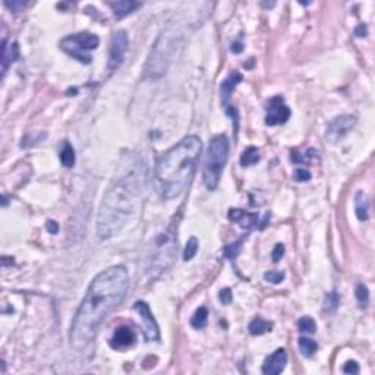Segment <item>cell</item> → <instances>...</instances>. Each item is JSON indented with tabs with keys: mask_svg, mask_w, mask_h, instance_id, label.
I'll list each match as a JSON object with an SVG mask.
<instances>
[{
	"mask_svg": "<svg viewBox=\"0 0 375 375\" xmlns=\"http://www.w3.org/2000/svg\"><path fill=\"white\" fill-rule=\"evenodd\" d=\"M128 289L129 274L123 265H113L92 278L71 324L69 343L75 350L88 347L103 321L121 305Z\"/></svg>",
	"mask_w": 375,
	"mask_h": 375,
	"instance_id": "6da1fadb",
	"label": "cell"
},
{
	"mask_svg": "<svg viewBox=\"0 0 375 375\" xmlns=\"http://www.w3.org/2000/svg\"><path fill=\"white\" fill-rule=\"evenodd\" d=\"M145 165L139 157H128L106 191L97 219V233L106 241L122 230L132 216L145 186Z\"/></svg>",
	"mask_w": 375,
	"mask_h": 375,
	"instance_id": "7a4b0ae2",
	"label": "cell"
},
{
	"mask_svg": "<svg viewBox=\"0 0 375 375\" xmlns=\"http://www.w3.org/2000/svg\"><path fill=\"white\" fill-rule=\"evenodd\" d=\"M201 150V139L195 135H189L157 160L154 182L163 198H177L185 192L197 170Z\"/></svg>",
	"mask_w": 375,
	"mask_h": 375,
	"instance_id": "3957f363",
	"label": "cell"
},
{
	"mask_svg": "<svg viewBox=\"0 0 375 375\" xmlns=\"http://www.w3.org/2000/svg\"><path fill=\"white\" fill-rule=\"evenodd\" d=\"M229 158V139L226 135L214 136L208 144V150L205 155V163L202 170V179L205 186L214 191L220 183L223 170Z\"/></svg>",
	"mask_w": 375,
	"mask_h": 375,
	"instance_id": "277c9868",
	"label": "cell"
},
{
	"mask_svg": "<svg viewBox=\"0 0 375 375\" xmlns=\"http://www.w3.org/2000/svg\"><path fill=\"white\" fill-rule=\"evenodd\" d=\"M179 35L176 34V30L173 25H169L167 30L160 34L157 38L154 47L150 53L147 66H145V74L150 78L161 77L169 66L172 57L176 52V43Z\"/></svg>",
	"mask_w": 375,
	"mask_h": 375,
	"instance_id": "5b68a950",
	"label": "cell"
},
{
	"mask_svg": "<svg viewBox=\"0 0 375 375\" xmlns=\"http://www.w3.org/2000/svg\"><path fill=\"white\" fill-rule=\"evenodd\" d=\"M100 44L99 37L91 33H78L65 37L60 41V49L78 62L88 65L91 63V50H96Z\"/></svg>",
	"mask_w": 375,
	"mask_h": 375,
	"instance_id": "8992f818",
	"label": "cell"
},
{
	"mask_svg": "<svg viewBox=\"0 0 375 375\" xmlns=\"http://www.w3.org/2000/svg\"><path fill=\"white\" fill-rule=\"evenodd\" d=\"M175 243L176 241H175L173 232L165 233L157 239L153 256L150 258L151 265L148 267V273L158 276L163 270H166L170 265L175 256Z\"/></svg>",
	"mask_w": 375,
	"mask_h": 375,
	"instance_id": "52a82bcc",
	"label": "cell"
},
{
	"mask_svg": "<svg viewBox=\"0 0 375 375\" xmlns=\"http://www.w3.org/2000/svg\"><path fill=\"white\" fill-rule=\"evenodd\" d=\"M133 309L138 312V315H139V318H141L145 339H147L148 342H158V340H160L158 324H157V321H155L154 315H153L151 309L148 307V303L144 302V300H138V302H135Z\"/></svg>",
	"mask_w": 375,
	"mask_h": 375,
	"instance_id": "ba28073f",
	"label": "cell"
},
{
	"mask_svg": "<svg viewBox=\"0 0 375 375\" xmlns=\"http://www.w3.org/2000/svg\"><path fill=\"white\" fill-rule=\"evenodd\" d=\"M358 119L353 114H343L336 118L334 121H331L327 126V132H325V138L330 143L336 144L342 141L343 138L349 132H352V129L356 126Z\"/></svg>",
	"mask_w": 375,
	"mask_h": 375,
	"instance_id": "9c48e42d",
	"label": "cell"
},
{
	"mask_svg": "<svg viewBox=\"0 0 375 375\" xmlns=\"http://www.w3.org/2000/svg\"><path fill=\"white\" fill-rule=\"evenodd\" d=\"M289 119H290V109L286 106L283 97L277 96L267 103V116H265V125L267 126L283 125Z\"/></svg>",
	"mask_w": 375,
	"mask_h": 375,
	"instance_id": "30bf717a",
	"label": "cell"
},
{
	"mask_svg": "<svg viewBox=\"0 0 375 375\" xmlns=\"http://www.w3.org/2000/svg\"><path fill=\"white\" fill-rule=\"evenodd\" d=\"M128 35L125 31H118L113 34L110 41V52H109V69H116L121 66V63L125 59L126 50H128Z\"/></svg>",
	"mask_w": 375,
	"mask_h": 375,
	"instance_id": "8fae6325",
	"label": "cell"
},
{
	"mask_svg": "<svg viewBox=\"0 0 375 375\" xmlns=\"http://www.w3.org/2000/svg\"><path fill=\"white\" fill-rule=\"evenodd\" d=\"M136 342V334L128 325H121L118 327L110 339V346L116 350H123L133 346Z\"/></svg>",
	"mask_w": 375,
	"mask_h": 375,
	"instance_id": "7c38bea8",
	"label": "cell"
},
{
	"mask_svg": "<svg viewBox=\"0 0 375 375\" xmlns=\"http://www.w3.org/2000/svg\"><path fill=\"white\" fill-rule=\"evenodd\" d=\"M287 364V353L285 349H277L273 355L265 359L263 365V372L267 375L282 374Z\"/></svg>",
	"mask_w": 375,
	"mask_h": 375,
	"instance_id": "4fadbf2b",
	"label": "cell"
},
{
	"mask_svg": "<svg viewBox=\"0 0 375 375\" xmlns=\"http://www.w3.org/2000/svg\"><path fill=\"white\" fill-rule=\"evenodd\" d=\"M229 220L233 223H238L242 229L246 230H252L255 227H258L260 223V217L255 213H248L241 208H230L229 210Z\"/></svg>",
	"mask_w": 375,
	"mask_h": 375,
	"instance_id": "5bb4252c",
	"label": "cell"
},
{
	"mask_svg": "<svg viewBox=\"0 0 375 375\" xmlns=\"http://www.w3.org/2000/svg\"><path fill=\"white\" fill-rule=\"evenodd\" d=\"M242 79H243L242 74L238 72V71H235V72H232L229 77L221 82L220 87L221 101H223V106H224V107L230 106V97H232L233 91H235V88L242 82Z\"/></svg>",
	"mask_w": 375,
	"mask_h": 375,
	"instance_id": "9a60e30c",
	"label": "cell"
},
{
	"mask_svg": "<svg viewBox=\"0 0 375 375\" xmlns=\"http://www.w3.org/2000/svg\"><path fill=\"white\" fill-rule=\"evenodd\" d=\"M19 56V47L18 43H8L6 40L3 41V50H2V75L8 72V69L12 63L16 62Z\"/></svg>",
	"mask_w": 375,
	"mask_h": 375,
	"instance_id": "2e32d148",
	"label": "cell"
},
{
	"mask_svg": "<svg viewBox=\"0 0 375 375\" xmlns=\"http://www.w3.org/2000/svg\"><path fill=\"white\" fill-rule=\"evenodd\" d=\"M111 8V11L114 13V16L116 18H125V16H128L129 13H132L135 9H138L139 6H141V3H138V2H132V0H119V2H111L109 3Z\"/></svg>",
	"mask_w": 375,
	"mask_h": 375,
	"instance_id": "e0dca14e",
	"label": "cell"
},
{
	"mask_svg": "<svg viewBox=\"0 0 375 375\" xmlns=\"http://www.w3.org/2000/svg\"><path fill=\"white\" fill-rule=\"evenodd\" d=\"M355 213L358 220L366 221L369 219V199L364 191H359L355 195Z\"/></svg>",
	"mask_w": 375,
	"mask_h": 375,
	"instance_id": "ac0fdd59",
	"label": "cell"
},
{
	"mask_svg": "<svg viewBox=\"0 0 375 375\" xmlns=\"http://www.w3.org/2000/svg\"><path fill=\"white\" fill-rule=\"evenodd\" d=\"M261 158V154H260V150L256 147H248L245 148V151L241 155V165L242 167H251V166L256 165Z\"/></svg>",
	"mask_w": 375,
	"mask_h": 375,
	"instance_id": "d6986e66",
	"label": "cell"
},
{
	"mask_svg": "<svg viewBox=\"0 0 375 375\" xmlns=\"http://www.w3.org/2000/svg\"><path fill=\"white\" fill-rule=\"evenodd\" d=\"M249 333L252 334V336H261V334H264L267 331H271L273 329V322H270V321L264 320V318H261V317H258V318H255L249 322Z\"/></svg>",
	"mask_w": 375,
	"mask_h": 375,
	"instance_id": "ffe728a7",
	"label": "cell"
},
{
	"mask_svg": "<svg viewBox=\"0 0 375 375\" xmlns=\"http://www.w3.org/2000/svg\"><path fill=\"white\" fill-rule=\"evenodd\" d=\"M315 158H318V154H317V151L312 150V148H309L305 154H303V153H299L296 150L292 151V154H290V160H292L293 163H296V165H303V163L311 165L312 161H315Z\"/></svg>",
	"mask_w": 375,
	"mask_h": 375,
	"instance_id": "44dd1931",
	"label": "cell"
},
{
	"mask_svg": "<svg viewBox=\"0 0 375 375\" xmlns=\"http://www.w3.org/2000/svg\"><path fill=\"white\" fill-rule=\"evenodd\" d=\"M59 158H60V163L65 166V167H67V169L74 167V165H75L74 147H72L69 143L63 144V147H62V150H60V153H59Z\"/></svg>",
	"mask_w": 375,
	"mask_h": 375,
	"instance_id": "7402d4cb",
	"label": "cell"
},
{
	"mask_svg": "<svg viewBox=\"0 0 375 375\" xmlns=\"http://www.w3.org/2000/svg\"><path fill=\"white\" fill-rule=\"evenodd\" d=\"M207 321H208V309L205 308V307H201L195 311V314L192 315V318H191V325L194 327V329H204L205 325H207Z\"/></svg>",
	"mask_w": 375,
	"mask_h": 375,
	"instance_id": "603a6c76",
	"label": "cell"
},
{
	"mask_svg": "<svg viewBox=\"0 0 375 375\" xmlns=\"http://www.w3.org/2000/svg\"><path fill=\"white\" fill-rule=\"evenodd\" d=\"M298 346L299 350L302 352L303 356H307V358L314 356L315 352L318 350V344H317V342L312 340V339H308V337H300L298 342Z\"/></svg>",
	"mask_w": 375,
	"mask_h": 375,
	"instance_id": "cb8c5ba5",
	"label": "cell"
},
{
	"mask_svg": "<svg viewBox=\"0 0 375 375\" xmlns=\"http://www.w3.org/2000/svg\"><path fill=\"white\" fill-rule=\"evenodd\" d=\"M198 249H199L198 239H197L195 236L189 238V241H188L186 245H185V249H183V260H185V261H191V260L197 255Z\"/></svg>",
	"mask_w": 375,
	"mask_h": 375,
	"instance_id": "d4e9b609",
	"label": "cell"
},
{
	"mask_svg": "<svg viewBox=\"0 0 375 375\" xmlns=\"http://www.w3.org/2000/svg\"><path fill=\"white\" fill-rule=\"evenodd\" d=\"M242 245H243V239H239V241H236V242L230 243V245H227V246H224V249H223V255L227 258V260H235L238 254L241 252V249H242Z\"/></svg>",
	"mask_w": 375,
	"mask_h": 375,
	"instance_id": "484cf974",
	"label": "cell"
},
{
	"mask_svg": "<svg viewBox=\"0 0 375 375\" xmlns=\"http://www.w3.org/2000/svg\"><path fill=\"white\" fill-rule=\"evenodd\" d=\"M298 329L300 333H305V334H314L317 330V324L315 321L312 320L311 317H302L298 321Z\"/></svg>",
	"mask_w": 375,
	"mask_h": 375,
	"instance_id": "4316f807",
	"label": "cell"
},
{
	"mask_svg": "<svg viewBox=\"0 0 375 375\" xmlns=\"http://www.w3.org/2000/svg\"><path fill=\"white\" fill-rule=\"evenodd\" d=\"M340 305V296L336 290L330 292L327 296H325V302H324V309L329 311V312H334L336 309L339 308Z\"/></svg>",
	"mask_w": 375,
	"mask_h": 375,
	"instance_id": "83f0119b",
	"label": "cell"
},
{
	"mask_svg": "<svg viewBox=\"0 0 375 375\" xmlns=\"http://www.w3.org/2000/svg\"><path fill=\"white\" fill-rule=\"evenodd\" d=\"M355 295H356V299H358V302L361 303V307L362 308H366V305H368V302H369V290H368V287L365 286V285H358L356 286V290H355Z\"/></svg>",
	"mask_w": 375,
	"mask_h": 375,
	"instance_id": "f1b7e54d",
	"label": "cell"
},
{
	"mask_svg": "<svg viewBox=\"0 0 375 375\" xmlns=\"http://www.w3.org/2000/svg\"><path fill=\"white\" fill-rule=\"evenodd\" d=\"M264 280L271 285H278L285 280V273L283 271H267L264 274Z\"/></svg>",
	"mask_w": 375,
	"mask_h": 375,
	"instance_id": "f546056e",
	"label": "cell"
},
{
	"mask_svg": "<svg viewBox=\"0 0 375 375\" xmlns=\"http://www.w3.org/2000/svg\"><path fill=\"white\" fill-rule=\"evenodd\" d=\"M311 177H312L311 172L303 169V167H299L293 172V180H296V182H308V180H311Z\"/></svg>",
	"mask_w": 375,
	"mask_h": 375,
	"instance_id": "4dcf8cb0",
	"label": "cell"
},
{
	"mask_svg": "<svg viewBox=\"0 0 375 375\" xmlns=\"http://www.w3.org/2000/svg\"><path fill=\"white\" fill-rule=\"evenodd\" d=\"M219 299H220V302L223 303V305H229V303L232 302V299H233L232 290H230L229 287H224V289H221L220 293H219Z\"/></svg>",
	"mask_w": 375,
	"mask_h": 375,
	"instance_id": "1f68e13d",
	"label": "cell"
},
{
	"mask_svg": "<svg viewBox=\"0 0 375 375\" xmlns=\"http://www.w3.org/2000/svg\"><path fill=\"white\" fill-rule=\"evenodd\" d=\"M285 245L283 243H277L276 246H274V249H273V252H271V258H273V263H278L282 258H283V255H285Z\"/></svg>",
	"mask_w": 375,
	"mask_h": 375,
	"instance_id": "d6a6232c",
	"label": "cell"
},
{
	"mask_svg": "<svg viewBox=\"0 0 375 375\" xmlns=\"http://www.w3.org/2000/svg\"><path fill=\"white\" fill-rule=\"evenodd\" d=\"M343 372L344 374H358L359 372V365L356 364L355 361H349L343 366Z\"/></svg>",
	"mask_w": 375,
	"mask_h": 375,
	"instance_id": "836d02e7",
	"label": "cell"
},
{
	"mask_svg": "<svg viewBox=\"0 0 375 375\" xmlns=\"http://www.w3.org/2000/svg\"><path fill=\"white\" fill-rule=\"evenodd\" d=\"M12 12H21L25 9V6H27V3H24V2H6L5 3Z\"/></svg>",
	"mask_w": 375,
	"mask_h": 375,
	"instance_id": "e575fe53",
	"label": "cell"
},
{
	"mask_svg": "<svg viewBox=\"0 0 375 375\" xmlns=\"http://www.w3.org/2000/svg\"><path fill=\"white\" fill-rule=\"evenodd\" d=\"M45 229H47V232L50 233V235H56V233L59 232V223H56L55 220H49L47 224H45Z\"/></svg>",
	"mask_w": 375,
	"mask_h": 375,
	"instance_id": "d590c367",
	"label": "cell"
},
{
	"mask_svg": "<svg viewBox=\"0 0 375 375\" xmlns=\"http://www.w3.org/2000/svg\"><path fill=\"white\" fill-rule=\"evenodd\" d=\"M243 52V44L241 41H235L232 44V53L235 55H239V53H242Z\"/></svg>",
	"mask_w": 375,
	"mask_h": 375,
	"instance_id": "8d00e7d4",
	"label": "cell"
},
{
	"mask_svg": "<svg viewBox=\"0 0 375 375\" xmlns=\"http://www.w3.org/2000/svg\"><path fill=\"white\" fill-rule=\"evenodd\" d=\"M355 35H356V37H359V38L366 37V27H365V25H359V27H356V30H355Z\"/></svg>",
	"mask_w": 375,
	"mask_h": 375,
	"instance_id": "74e56055",
	"label": "cell"
},
{
	"mask_svg": "<svg viewBox=\"0 0 375 375\" xmlns=\"http://www.w3.org/2000/svg\"><path fill=\"white\" fill-rule=\"evenodd\" d=\"M274 5H276L274 2H271V3H261V6H263V8H273Z\"/></svg>",
	"mask_w": 375,
	"mask_h": 375,
	"instance_id": "f35d334b",
	"label": "cell"
}]
</instances>
